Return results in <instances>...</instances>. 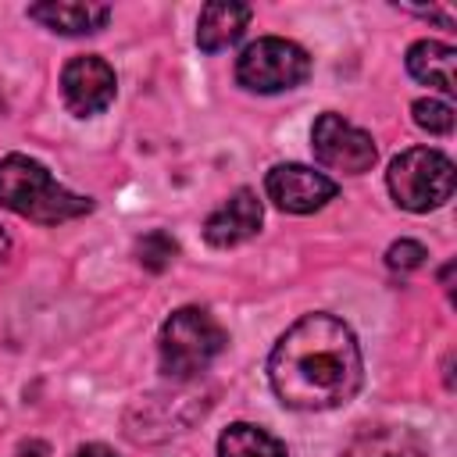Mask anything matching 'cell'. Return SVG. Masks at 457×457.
<instances>
[{
	"mask_svg": "<svg viewBox=\"0 0 457 457\" xmlns=\"http://www.w3.org/2000/svg\"><path fill=\"white\" fill-rule=\"evenodd\" d=\"M261 200L253 189H236L207 221H204V239L211 246H236L246 243L250 236L261 232Z\"/></svg>",
	"mask_w": 457,
	"mask_h": 457,
	"instance_id": "9c48e42d",
	"label": "cell"
},
{
	"mask_svg": "<svg viewBox=\"0 0 457 457\" xmlns=\"http://www.w3.org/2000/svg\"><path fill=\"white\" fill-rule=\"evenodd\" d=\"M7 250H11V239H7V236H4V232H0V261H4V257H7Z\"/></svg>",
	"mask_w": 457,
	"mask_h": 457,
	"instance_id": "44dd1931",
	"label": "cell"
},
{
	"mask_svg": "<svg viewBox=\"0 0 457 457\" xmlns=\"http://www.w3.org/2000/svg\"><path fill=\"white\" fill-rule=\"evenodd\" d=\"M71 457H118L111 446H104V443H86V446H79Z\"/></svg>",
	"mask_w": 457,
	"mask_h": 457,
	"instance_id": "ac0fdd59",
	"label": "cell"
},
{
	"mask_svg": "<svg viewBox=\"0 0 457 457\" xmlns=\"http://www.w3.org/2000/svg\"><path fill=\"white\" fill-rule=\"evenodd\" d=\"M311 75V57L300 43L264 36L250 43L236 61V79L250 93H282Z\"/></svg>",
	"mask_w": 457,
	"mask_h": 457,
	"instance_id": "5b68a950",
	"label": "cell"
},
{
	"mask_svg": "<svg viewBox=\"0 0 457 457\" xmlns=\"http://www.w3.org/2000/svg\"><path fill=\"white\" fill-rule=\"evenodd\" d=\"M411 114H414V121H418L425 132H432V136H446V132L453 129V107L443 104V100L421 96V100H414Z\"/></svg>",
	"mask_w": 457,
	"mask_h": 457,
	"instance_id": "2e32d148",
	"label": "cell"
},
{
	"mask_svg": "<svg viewBox=\"0 0 457 457\" xmlns=\"http://www.w3.org/2000/svg\"><path fill=\"white\" fill-rule=\"evenodd\" d=\"M268 200L289 214H311L336 196V182L307 164H275L264 179Z\"/></svg>",
	"mask_w": 457,
	"mask_h": 457,
	"instance_id": "ba28073f",
	"label": "cell"
},
{
	"mask_svg": "<svg viewBox=\"0 0 457 457\" xmlns=\"http://www.w3.org/2000/svg\"><path fill=\"white\" fill-rule=\"evenodd\" d=\"M425 246L418 243V239H400V243H393L389 250H386V264L393 268V271H414V268H421L425 264Z\"/></svg>",
	"mask_w": 457,
	"mask_h": 457,
	"instance_id": "e0dca14e",
	"label": "cell"
},
{
	"mask_svg": "<svg viewBox=\"0 0 457 457\" xmlns=\"http://www.w3.org/2000/svg\"><path fill=\"white\" fill-rule=\"evenodd\" d=\"M311 146H314V157H318L325 168L343 171V175H364V171L375 164V157H378L375 139H371L364 129L350 125V121H346L343 114H336V111H325V114L314 121V129H311Z\"/></svg>",
	"mask_w": 457,
	"mask_h": 457,
	"instance_id": "8992f818",
	"label": "cell"
},
{
	"mask_svg": "<svg viewBox=\"0 0 457 457\" xmlns=\"http://www.w3.org/2000/svg\"><path fill=\"white\" fill-rule=\"evenodd\" d=\"M218 457H286V446L261 425L236 421L218 439Z\"/></svg>",
	"mask_w": 457,
	"mask_h": 457,
	"instance_id": "5bb4252c",
	"label": "cell"
},
{
	"mask_svg": "<svg viewBox=\"0 0 457 457\" xmlns=\"http://www.w3.org/2000/svg\"><path fill=\"white\" fill-rule=\"evenodd\" d=\"M453 64H457V50L439 43V39H418L411 50H407V71L425 82V86H436L439 93L453 96L457 93V79H453Z\"/></svg>",
	"mask_w": 457,
	"mask_h": 457,
	"instance_id": "4fadbf2b",
	"label": "cell"
},
{
	"mask_svg": "<svg viewBox=\"0 0 457 457\" xmlns=\"http://www.w3.org/2000/svg\"><path fill=\"white\" fill-rule=\"evenodd\" d=\"M343 457H428V446L407 425H375L357 432Z\"/></svg>",
	"mask_w": 457,
	"mask_h": 457,
	"instance_id": "30bf717a",
	"label": "cell"
},
{
	"mask_svg": "<svg viewBox=\"0 0 457 457\" xmlns=\"http://www.w3.org/2000/svg\"><path fill=\"white\" fill-rule=\"evenodd\" d=\"M18 457H46V443H39V439L21 443V446H18Z\"/></svg>",
	"mask_w": 457,
	"mask_h": 457,
	"instance_id": "ffe728a7",
	"label": "cell"
},
{
	"mask_svg": "<svg viewBox=\"0 0 457 457\" xmlns=\"http://www.w3.org/2000/svg\"><path fill=\"white\" fill-rule=\"evenodd\" d=\"M250 4H232V0H218V4H207L200 11V21H196V43L204 54H218L225 46H232L243 29L250 25Z\"/></svg>",
	"mask_w": 457,
	"mask_h": 457,
	"instance_id": "8fae6325",
	"label": "cell"
},
{
	"mask_svg": "<svg viewBox=\"0 0 457 457\" xmlns=\"http://www.w3.org/2000/svg\"><path fill=\"white\" fill-rule=\"evenodd\" d=\"M225 328L204 307H179L161 325V368L171 378H193L225 350Z\"/></svg>",
	"mask_w": 457,
	"mask_h": 457,
	"instance_id": "3957f363",
	"label": "cell"
},
{
	"mask_svg": "<svg viewBox=\"0 0 457 457\" xmlns=\"http://www.w3.org/2000/svg\"><path fill=\"white\" fill-rule=\"evenodd\" d=\"M414 14H421V18H436L443 29H453V18L446 14V11H439V7H411Z\"/></svg>",
	"mask_w": 457,
	"mask_h": 457,
	"instance_id": "d6986e66",
	"label": "cell"
},
{
	"mask_svg": "<svg viewBox=\"0 0 457 457\" xmlns=\"http://www.w3.org/2000/svg\"><path fill=\"white\" fill-rule=\"evenodd\" d=\"M29 18L64 32V36H82V32H100L111 18L107 4H68V0H50V4H32Z\"/></svg>",
	"mask_w": 457,
	"mask_h": 457,
	"instance_id": "7c38bea8",
	"label": "cell"
},
{
	"mask_svg": "<svg viewBox=\"0 0 457 457\" xmlns=\"http://www.w3.org/2000/svg\"><path fill=\"white\" fill-rule=\"evenodd\" d=\"M386 182H389L393 200H396L403 211L425 214V211L443 207V204L453 196L457 171H453V161H450L446 154L428 150V146H414V150H403V154L389 164Z\"/></svg>",
	"mask_w": 457,
	"mask_h": 457,
	"instance_id": "277c9868",
	"label": "cell"
},
{
	"mask_svg": "<svg viewBox=\"0 0 457 457\" xmlns=\"http://www.w3.org/2000/svg\"><path fill=\"white\" fill-rule=\"evenodd\" d=\"M0 207L39 225H57L89 214L93 200L64 189L39 161L25 154H7L0 161Z\"/></svg>",
	"mask_w": 457,
	"mask_h": 457,
	"instance_id": "7a4b0ae2",
	"label": "cell"
},
{
	"mask_svg": "<svg viewBox=\"0 0 457 457\" xmlns=\"http://www.w3.org/2000/svg\"><path fill=\"white\" fill-rule=\"evenodd\" d=\"M361 346L332 314H303L293 321L268 357L275 396L293 411H328L361 389Z\"/></svg>",
	"mask_w": 457,
	"mask_h": 457,
	"instance_id": "6da1fadb",
	"label": "cell"
},
{
	"mask_svg": "<svg viewBox=\"0 0 457 457\" xmlns=\"http://www.w3.org/2000/svg\"><path fill=\"white\" fill-rule=\"evenodd\" d=\"M114 89H118L114 68L96 54L71 57L61 71V96H64L68 111L79 118H93L100 111H107L114 100Z\"/></svg>",
	"mask_w": 457,
	"mask_h": 457,
	"instance_id": "52a82bcc",
	"label": "cell"
},
{
	"mask_svg": "<svg viewBox=\"0 0 457 457\" xmlns=\"http://www.w3.org/2000/svg\"><path fill=\"white\" fill-rule=\"evenodd\" d=\"M175 253H179V243H175L168 232H161V228L146 232V236L136 243V257H139V264H143L146 271H164V268L175 261Z\"/></svg>",
	"mask_w": 457,
	"mask_h": 457,
	"instance_id": "9a60e30c",
	"label": "cell"
}]
</instances>
